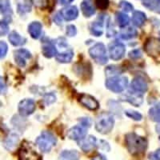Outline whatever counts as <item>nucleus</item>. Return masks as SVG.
I'll use <instances>...</instances> for the list:
<instances>
[{"instance_id": "f257e3e1", "label": "nucleus", "mask_w": 160, "mask_h": 160, "mask_svg": "<svg viewBox=\"0 0 160 160\" xmlns=\"http://www.w3.org/2000/svg\"><path fill=\"white\" fill-rule=\"evenodd\" d=\"M126 146L133 155H140L145 153L148 148V140L135 133H129L126 135Z\"/></svg>"}, {"instance_id": "f03ea898", "label": "nucleus", "mask_w": 160, "mask_h": 160, "mask_svg": "<svg viewBox=\"0 0 160 160\" xmlns=\"http://www.w3.org/2000/svg\"><path fill=\"white\" fill-rule=\"evenodd\" d=\"M115 125V118L111 114L102 112L97 116L95 120V129L100 134L106 135L112 131Z\"/></svg>"}, {"instance_id": "7ed1b4c3", "label": "nucleus", "mask_w": 160, "mask_h": 160, "mask_svg": "<svg viewBox=\"0 0 160 160\" xmlns=\"http://www.w3.org/2000/svg\"><path fill=\"white\" fill-rule=\"evenodd\" d=\"M56 137L50 131H42L36 139V144L38 149L43 153L50 152L56 145Z\"/></svg>"}, {"instance_id": "20e7f679", "label": "nucleus", "mask_w": 160, "mask_h": 160, "mask_svg": "<svg viewBox=\"0 0 160 160\" xmlns=\"http://www.w3.org/2000/svg\"><path fill=\"white\" fill-rule=\"evenodd\" d=\"M105 85L108 90L114 93H121L127 88L128 85V78L124 76L109 77L106 80Z\"/></svg>"}, {"instance_id": "39448f33", "label": "nucleus", "mask_w": 160, "mask_h": 160, "mask_svg": "<svg viewBox=\"0 0 160 160\" xmlns=\"http://www.w3.org/2000/svg\"><path fill=\"white\" fill-rule=\"evenodd\" d=\"M89 54L91 58L100 65H104L108 62L107 50L105 45L102 42H98L91 47L89 49Z\"/></svg>"}, {"instance_id": "423d86ee", "label": "nucleus", "mask_w": 160, "mask_h": 160, "mask_svg": "<svg viewBox=\"0 0 160 160\" xmlns=\"http://www.w3.org/2000/svg\"><path fill=\"white\" fill-rule=\"evenodd\" d=\"M145 50L148 55L160 62V42L158 39L151 38L145 44Z\"/></svg>"}, {"instance_id": "0eeeda50", "label": "nucleus", "mask_w": 160, "mask_h": 160, "mask_svg": "<svg viewBox=\"0 0 160 160\" xmlns=\"http://www.w3.org/2000/svg\"><path fill=\"white\" fill-rule=\"evenodd\" d=\"M35 102L31 98H26L18 104V112L22 116H28L35 111Z\"/></svg>"}, {"instance_id": "6e6552de", "label": "nucleus", "mask_w": 160, "mask_h": 160, "mask_svg": "<svg viewBox=\"0 0 160 160\" xmlns=\"http://www.w3.org/2000/svg\"><path fill=\"white\" fill-rule=\"evenodd\" d=\"M126 48L124 44L121 42H114L110 46L109 53H110V58L111 59L118 61L120 60L125 55Z\"/></svg>"}, {"instance_id": "1a4fd4ad", "label": "nucleus", "mask_w": 160, "mask_h": 160, "mask_svg": "<svg viewBox=\"0 0 160 160\" xmlns=\"http://www.w3.org/2000/svg\"><path fill=\"white\" fill-rule=\"evenodd\" d=\"M97 146V139L93 135H88L78 141V147L84 152H89L92 151Z\"/></svg>"}, {"instance_id": "9d476101", "label": "nucleus", "mask_w": 160, "mask_h": 160, "mask_svg": "<svg viewBox=\"0 0 160 160\" xmlns=\"http://www.w3.org/2000/svg\"><path fill=\"white\" fill-rule=\"evenodd\" d=\"M79 102L83 107L91 111H95L99 108V103L98 101L93 96L87 94H82L80 95Z\"/></svg>"}, {"instance_id": "9b49d317", "label": "nucleus", "mask_w": 160, "mask_h": 160, "mask_svg": "<svg viewBox=\"0 0 160 160\" xmlns=\"http://www.w3.org/2000/svg\"><path fill=\"white\" fill-rule=\"evenodd\" d=\"M14 57L15 62L21 68H24L27 64V60L31 58V54L28 50L21 48L15 51Z\"/></svg>"}, {"instance_id": "f8f14e48", "label": "nucleus", "mask_w": 160, "mask_h": 160, "mask_svg": "<svg viewBox=\"0 0 160 160\" xmlns=\"http://www.w3.org/2000/svg\"><path fill=\"white\" fill-rule=\"evenodd\" d=\"M67 135L71 139L79 141L87 136V129L82 126H75L68 130Z\"/></svg>"}, {"instance_id": "ddd939ff", "label": "nucleus", "mask_w": 160, "mask_h": 160, "mask_svg": "<svg viewBox=\"0 0 160 160\" xmlns=\"http://www.w3.org/2000/svg\"><path fill=\"white\" fill-rule=\"evenodd\" d=\"M104 20H105V18H104L103 15H101L100 16L98 15L96 21L93 22L91 24L90 31H91V35H93L95 37H99L102 35V33H103Z\"/></svg>"}, {"instance_id": "4468645a", "label": "nucleus", "mask_w": 160, "mask_h": 160, "mask_svg": "<svg viewBox=\"0 0 160 160\" xmlns=\"http://www.w3.org/2000/svg\"><path fill=\"white\" fill-rule=\"evenodd\" d=\"M131 88L134 92L142 94V93H144L148 91V83L143 78L136 77L132 80L131 83Z\"/></svg>"}, {"instance_id": "2eb2a0df", "label": "nucleus", "mask_w": 160, "mask_h": 160, "mask_svg": "<svg viewBox=\"0 0 160 160\" xmlns=\"http://www.w3.org/2000/svg\"><path fill=\"white\" fill-rule=\"evenodd\" d=\"M42 55L47 58H52L58 54L55 44L49 40H44L42 44Z\"/></svg>"}, {"instance_id": "dca6fc26", "label": "nucleus", "mask_w": 160, "mask_h": 160, "mask_svg": "<svg viewBox=\"0 0 160 160\" xmlns=\"http://www.w3.org/2000/svg\"><path fill=\"white\" fill-rule=\"evenodd\" d=\"M60 14L62 16L63 19L67 21H72L78 18V10L75 6H70L68 8H65L60 11Z\"/></svg>"}, {"instance_id": "f3484780", "label": "nucleus", "mask_w": 160, "mask_h": 160, "mask_svg": "<svg viewBox=\"0 0 160 160\" xmlns=\"http://www.w3.org/2000/svg\"><path fill=\"white\" fill-rule=\"evenodd\" d=\"M122 98H123L122 100L127 101L135 107H139L143 102V98H142V95H140L139 93L136 92L128 93V94L122 95Z\"/></svg>"}, {"instance_id": "a211bd4d", "label": "nucleus", "mask_w": 160, "mask_h": 160, "mask_svg": "<svg viewBox=\"0 0 160 160\" xmlns=\"http://www.w3.org/2000/svg\"><path fill=\"white\" fill-rule=\"evenodd\" d=\"M80 8L84 16L87 18H90L95 14V8L92 0H83L81 2Z\"/></svg>"}, {"instance_id": "6ab92c4d", "label": "nucleus", "mask_w": 160, "mask_h": 160, "mask_svg": "<svg viewBox=\"0 0 160 160\" xmlns=\"http://www.w3.org/2000/svg\"><path fill=\"white\" fill-rule=\"evenodd\" d=\"M42 25L39 22H32L28 26V33L31 38L38 39L42 35Z\"/></svg>"}, {"instance_id": "aec40b11", "label": "nucleus", "mask_w": 160, "mask_h": 160, "mask_svg": "<svg viewBox=\"0 0 160 160\" xmlns=\"http://www.w3.org/2000/svg\"><path fill=\"white\" fill-rule=\"evenodd\" d=\"M17 3V10L20 15H24L30 12L32 8L31 0H15Z\"/></svg>"}, {"instance_id": "412c9836", "label": "nucleus", "mask_w": 160, "mask_h": 160, "mask_svg": "<svg viewBox=\"0 0 160 160\" xmlns=\"http://www.w3.org/2000/svg\"><path fill=\"white\" fill-rule=\"evenodd\" d=\"M8 39L10 42L15 47H18V46H22L27 42V38L22 37L16 31H11L8 35Z\"/></svg>"}, {"instance_id": "4be33fe9", "label": "nucleus", "mask_w": 160, "mask_h": 160, "mask_svg": "<svg viewBox=\"0 0 160 160\" xmlns=\"http://www.w3.org/2000/svg\"><path fill=\"white\" fill-rule=\"evenodd\" d=\"M0 12L5 16V21H7V18L9 21L12 16V9L11 8L9 0H1L0 1Z\"/></svg>"}, {"instance_id": "5701e85b", "label": "nucleus", "mask_w": 160, "mask_h": 160, "mask_svg": "<svg viewBox=\"0 0 160 160\" xmlns=\"http://www.w3.org/2000/svg\"><path fill=\"white\" fill-rule=\"evenodd\" d=\"M73 57H74V51L71 48H69V49H67L63 52L57 54L55 58H56L58 62H62V63H68V62H70L72 60Z\"/></svg>"}, {"instance_id": "b1692460", "label": "nucleus", "mask_w": 160, "mask_h": 160, "mask_svg": "<svg viewBox=\"0 0 160 160\" xmlns=\"http://www.w3.org/2000/svg\"><path fill=\"white\" fill-rule=\"evenodd\" d=\"M138 35V31L133 28H127L118 33V37L121 39L128 40L134 38Z\"/></svg>"}, {"instance_id": "393cba45", "label": "nucleus", "mask_w": 160, "mask_h": 160, "mask_svg": "<svg viewBox=\"0 0 160 160\" xmlns=\"http://www.w3.org/2000/svg\"><path fill=\"white\" fill-rule=\"evenodd\" d=\"M146 20H147V16H146L145 13H143L142 11H136L133 13L132 22L133 24L137 28H141L146 22Z\"/></svg>"}, {"instance_id": "a878e982", "label": "nucleus", "mask_w": 160, "mask_h": 160, "mask_svg": "<svg viewBox=\"0 0 160 160\" xmlns=\"http://www.w3.org/2000/svg\"><path fill=\"white\" fill-rule=\"evenodd\" d=\"M142 5L153 12L160 14V0H142Z\"/></svg>"}, {"instance_id": "bb28decb", "label": "nucleus", "mask_w": 160, "mask_h": 160, "mask_svg": "<svg viewBox=\"0 0 160 160\" xmlns=\"http://www.w3.org/2000/svg\"><path fill=\"white\" fill-rule=\"evenodd\" d=\"M150 119L154 121V122H160V102L157 103L149 110L148 112Z\"/></svg>"}, {"instance_id": "cd10ccee", "label": "nucleus", "mask_w": 160, "mask_h": 160, "mask_svg": "<svg viewBox=\"0 0 160 160\" xmlns=\"http://www.w3.org/2000/svg\"><path fill=\"white\" fill-rule=\"evenodd\" d=\"M116 21L120 28H125L129 24L130 18L128 15L122 12L116 13Z\"/></svg>"}, {"instance_id": "c85d7f7f", "label": "nucleus", "mask_w": 160, "mask_h": 160, "mask_svg": "<svg viewBox=\"0 0 160 160\" xmlns=\"http://www.w3.org/2000/svg\"><path fill=\"white\" fill-rule=\"evenodd\" d=\"M60 156L68 160H78L80 158L79 153L76 150H69V151L66 150L61 153Z\"/></svg>"}, {"instance_id": "c756f323", "label": "nucleus", "mask_w": 160, "mask_h": 160, "mask_svg": "<svg viewBox=\"0 0 160 160\" xmlns=\"http://www.w3.org/2000/svg\"><path fill=\"white\" fill-rule=\"evenodd\" d=\"M18 142V136L15 134H11L5 142V147L7 149L10 150L15 148Z\"/></svg>"}, {"instance_id": "7c9ffc66", "label": "nucleus", "mask_w": 160, "mask_h": 160, "mask_svg": "<svg viewBox=\"0 0 160 160\" xmlns=\"http://www.w3.org/2000/svg\"><path fill=\"white\" fill-rule=\"evenodd\" d=\"M125 114L127 116L135 120V121H140L142 118V115L140 113L135 111H132V110H127V111H125Z\"/></svg>"}, {"instance_id": "2f4dec72", "label": "nucleus", "mask_w": 160, "mask_h": 160, "mask_svg": "<svg viewBox=\"0 0 160 160\" xmlns=\"http://www.w3.org/2000/svg\"><path fill=\"white\" fill-rule=\"evenodd\" d=\"M119 7L120 8L124 11L125 12H131V11H134V7L131 3H130L128 1H120L119 2Z\"/></svg>"}, {"instance_id": "473e14b6", "label": "nucleus", "mask_w": 160, "mask_h": 160, "mask_svg": "<svg viewBox=\"0 0 160 160\" xmlns=\"http://www.w3.org/2000/svg\"><path fill=\"white\" fill-rule=\"evenodd\" d=\"M32 3L40 9H45L48 7L49 0H32Z\"/></svg>"}, {"instance_id": "72a5a7b5", "label": "nucleus", "mask_w": 160, "mask_h": 160, "mask_svg": "<svg viewBox=\"0 0 160 160\" xmlns=\"http://www.w3.org/2000/svg\"><path fill=\"white\" fill-rule=\"evenodd\" d=\"M95 4L100 10H106L109 7L110 2L109 0H95Z\"/></svg>"}, {"instance_id": "f704fd0d", "label": "nucleus", "mask_w": 160, "mask_h": 160, "mask_svg": "<svg viewBox=\"0 0 160 160\" xmlns=\"http://www.w3.org/2000/svg\"><path fill=\"white\" fill-rule=\"evenodd\" d=\"M77 34V29L76 27L74 25H68L66 28V35H68V37H73L75 36Z\"/></svg>"}, {"instance_id": "c9c22d12", "label": "nucleus", "mask_w": 160, "mask_h": 160, "mask_svg": "<svg viewBox=\"0 0 160 160\" xmlns=\"http://www.w3.org/2000/svg\"><path fill=\"white\" fill-rule=\"evenodd\" d=\"M8 51V46L3 41H0V58L6 56Z\"/></svg>"}, {"instance_id": "e433bc0d", "label": "nucleus", "mask_w": 160, "mask_h": 160, "mask_svg": "<svg viewBox=\"0 0 160 160\" xmlns=\"http://www.w3.org/2000/svg\"><path fill=\"white\" fill-rule=\"evenodd\" d=\"M8 92V87L5 80L2 77H0V95H5Z\"/></svg>"}, {"instance_id": "4c0bfd02", "label": "nucleus", "mask_w": 160, "mask_h": 160, "mask_svg": "<svg viewBox=\"0 0 160 160\" xmlns=\"http://www.w3.org/2000/svg\"><path fill=\"white\" fill-rule=\"evenodd\" d=\"M148 158L150 160H160V149L150 153L148 155Z\"/></svg>"}, {"instance_id": "58836bf2", "label": "nucleus", "mask_w": 160, "mask_h": 160, "mask_svg": "<svg viewBox=\"0 0 160 160\" xmlns=\"http://www.w3.org/2000/svg\"><path fill=\"white\" fill-rule=\"evenodd\" d=\"M141 56H142V52H141L140 50H133L129 53V57L131 58H133V59H136V58H140Z\"/></svg>"}, {"instance_id": "ea45409f", "label": "nucleus", "mask_w": 160, "mask_h": 160, "mask_svg": "<svg viewBox=\"0 0 160 160\" xmlns=\"http://www.w3.org/2000/svg\"><path fill=\"white\" fill-rule=\"evenodd\" d=\"M53 20H54V22H55L56 24H58V25H61V24L62 23L63 18H62V16L61 15L60 12H58L54 15V17H53Z\"/></svg>"}, {"instance_id": "a19ab883", "label": "nucleus", "mask_w": 160, "mask_h": 160, "mask_svg": "<svg viewBox=\"0 0 160 160\" xmlns=\"http://www.w3.org/2000/svg\"><path fill=\"white\" fill-rule=\"evenodd\" d=\"M80 123H81V126L83 127V128H89L91 127V120H90L89 118H80Z\"/></svg>"}, {"instance_id": "79ce46f5", "label": "nucleus", "mask_w": 160, "mask_h": 160, "mask_svg": "<svg viewBox=\"0 0 160 160\" xmlns=\"http://www.w3.org/2000/svg\"><path fill=\"white\" fill-rule=\"evenodd\" d=\"M44 100H45L46 103L48 104V105H49V104L52 103V102H54L55 101V96L54 95H52V94H49V95H47L45 96V98H44Z\"/></svg>"}, {"instance_id": "37998d69", "label": "nucleus", "mask_w": 160, "mask_h": 160, "mask_svg": "<svg viewBox=\"0 0 160 160\" xmlns=\"http://www.w3.org/2000/svg\"><path fill=\"white\" fill-rule=\"evenodd\" d=\"M74 0H58V3L59 5H62V6H67V5H69L70 3L73 2Z\"/></svg>"}, {"instance_id": "c03bdc74", "label": "nucleus", "mask_w": 160, "mask_h": 160, "mask_svg": "<svg viewBox=\"0 0 160 160\" xmlns=\"http://www.w3.org/2000/svg\"><path fill=\"white\" fill-rule=\"evenodd\" d=\"M92 160H107V158L103 155H98V156H96L95 158H93Z\"/></svg>"}, {"instance_id": "a18cd8bd", "label": "nucleus", "mask_w": 160, "mask_h": 160, "mask_svg": "<svg viewBox=\"0 0 160 160\" xmlns=\"http://www.w3.org/2000/svg\"><path fill=\"white\" fill-rule=\"evenodd\" d=\"M159 36H160V33H159Z\"/></svg>"}, {"instance_id": "49530a36", "label": "nucleus", "mask_w": 160, "mask_h": 160, "mask_svg": "<svg viewBox=\"0 0 160 160\" xmlns=\"http://www.w3.org/2000/svg\"><path fill=\"white\" fill-rule=\"evenodd\" d=\"M159 139H160V137H159Z\"/></svg>"}]
</instances>
